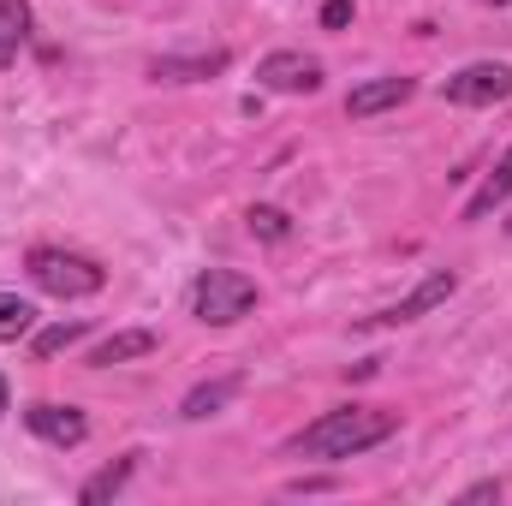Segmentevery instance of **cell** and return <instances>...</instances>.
Listing matches in <instances>:
<instances>
[{"instance_id": "13", "label": "cell", "mask_w": 512, "mask_h": 506, "mask_svg": "<svg viewBox=\"0 0 512 506\" xmlns=\"http://www.w3.org/2000/svg\"><path fill=\"white\" fill-rule=\"evenodd\" d=\"M36 334V304L18 292H0V346H18Z\"/></svg>"}, {"instance_id": "10", "label": "cell", "mask_w": 512, "mask_h": 506, "mask_svg": "<svg viewBox=\"0 0 512 506\" xmlns=\"http://www.w3.org/2000/svg\"><path fill=\"white\" fill-rule=\"evenodd\" d=\"M149 352H155V334H149V328H126V334L102 340V346L90 352V364H96V370H114V364H131V358H149Z\"/></svg>"}, {"instance_id": "12", "label": "cell", "mask_w": 512, "mask_h": 506, "mask_svg": "<svg viewBox=\"0 0 512 506\" xmlns=\"http://www.w3.org/2000/svg\"><path fill=\"white\" fill-rule=\"evenodd\" d=\"M24 36H30V0H0V66L18 60Z\"/></svg>"}, {"instance_id": "6", "label": "cell", "mask_w": 512, "mask_h": 506, "mask_svg": "<svg viewBox=\"0 0 512 506\" xmlns=\"http://www.w3.org/2000/svg\"><path fill=\"white\" fill-rule=\"evenodd\" d=\"M453 286H459V274H453V268H435V274H429V280H417V286H411V292H405L399 304H387V310H376V322H382V328H399V322H417V316H429L435 304H447V298H453Z\"/></svg>"}, {"instance_id": "2", "label": "cell", "mask_w": 512, "mask_h": 506, "mask_svg": "<svg viewBox=\"0 0 512 506\" xmlns=\"http://www.w3.org/2000/svg\"><path fill=\"white\" fill-rule=\"evenodd\" d=\"M256 310V280L233 274V268H203L191 286V316L203 328H233Z\"/></svg>"}, {"instance_id": "20", "label": "cell", "mask_w": 512, "mask_h": 506, "mask_svg": "<svg viewBox=\"0 0 512 506\" xmlns=\"http://www.w3.org/2000/svg\"><path fill=\"white\" fill-rule=\"evenodd\" d=\"M322 489H334V483H328V477H298V483H292V495H322Z\"/></svg>"}, {"instance_id": "5", "label": "cell", "mask_w": 512, "mask_h": 506, "mask_svg": "<svg viewBox=\"0 0 512 506\" xmlns=\"http://www.w3.org/2000/svg\"><path fill=\"white\" fill-rule=\"evenodd\" d=\"M256 84L274 90V96H310V90H322V60L304 54V48L262 54V60H256Z\"/></svg>"}, {"instance_id": "11", "label": "cell", "mask_w": 512, "mask_h": 506, "mask_svg": "<svg viewBox=\"0 0 512 506\" xmlns=\"http://www.w3.org/2000/svg\"><path fill=\"white\" fill-rule=\"evenodd\" d=\"M507 197H512V149L501 155V161H495V173L483 179V191H477V197L465 203V221H483V215H495V209H501Z\"/></svg>"}, {"instance_id": "4", "label": "cell", "mask_w": 512, "mask_h": 506, "mask_svg": "<svg viewBox=\"0 0 512 506\" xmlns=\"http://www.w3.org/2000/svg\"><path fill=\"white\" fill-rule=\"evenodd\" d=\"M441 96H447L453 108H495V102L512 96V66H501V60H477V66L453 72V78L441 84Z\"/></svg>"}, {"instance_id": "3", "label": "cell", "mask_w": 512, "mask_h": 506, "mask_svg": "<svg viewBox=\"0 0 512 506\" xmlns=\"http://www.w3.org/2000/svg\"><path fill=\"white\" fill-rule=\"evenodd\" d=\"M24 274H30L42 292H54V298H90V292L108 286V274H102L96 256L54 251V245H36V251L24 256Z\"/></svg>"}, {"instance_id": "23", "label": "cell", "mask_w": 512, "mask_h": 506, "mask_svg": "<svg viewBox=\"0 0 512 506\" xmlns=\"http://www.w3.org/2000/svg\"><path fill=\"white\" fill-rule=\"evenodd\" d=\"M507 233H512V215H507Z\"/></svg>"}, {"instance_id": "17", "label": "cell", "mask_w": 512, "mask_h": 506, "mask_svg": "<svg viewBox=\"0 0 512 506\" xmlns=\"http://www.w3.org/2000/svg\"><path fill=\"white\" fill-rule=\"evenodd\" d=\"M78 340H84V316H78V322H54V328H42L30 346H36V358H54V352L78 346Z\"/></svg>"}, {"instance_id": "7", "label": "cell", "mask_w": 512, "mask_h": 506, "mask_svg": "<svg viewBox=\"0 0 512 506\" xmlns=\"http://www.w3.org/2000/svg\"><path fill=\"white\" fill-rule=\"evenodd\" d=\"M24 423H30V435H42L48 447H78V441L90 435V417H84L78 405H54V399H36V405L24 411Z\"/></svg>"}, {"instance_id": "8", "label": "cell", "mask_w": 512, "mask_h": 506, "mask_svg": "<svg viewBox=\"0 0 512 506\" xmlns=\"http://www.w3.org/2000/svg\"><path fill=\"white\" fill-rule=\"evenodd\" d=\"M215 72H227V48H209V54H161L149 66L155 84H203Z\"/></svg>"}, {"instance_id": "21", "label": "cell", "mask_w": 512, "mask_h": 506, "mask_svg": "<svg viewBox=\"0 0 512 506\" xmlns=\"http://www.w3.org/2000/svg\"><path fill=\"white\" fill-rule=\"evenodd\" d=\"M0 417H6V381H0Z\"/></svg>"}, {"instance_id": "9", "label": "cell", "mask_w": 512, "mask_h": 506, "mask_svg": "<svg viewBox=\"0 0 512 506\" xmlns=\"http://www.w3.org/2000/svg\"><path fill=\"white\" fill-rule=\"evenodd\" d=\"M411 90H417V84L399 78V72H393V78H370V84H358V90L346 96V114H352V120H376V114H387V108L411 102Z\"/></svg>"}, {"instance_id": "22", "label": "cell", "mask_w": 512, "mask_h": 506, "mask_svg": "<svg viewBox=\"0 0 512 506\" xmlns=\"http://www.w3.org/2000/svg\"><path fill=\"white\" fill-rule=\"evenodd\" d=\"M489 6H507V0H489Z\"/></svg>"}, {"instance_id": "15", "label": "cell", "mask_w": 512, "mask_h": 506, "mask_svg": "<svg viewBox=\"0 0 512 506\" xmlns=\"http://www.w3.org/2000/svg\"><path fill=\"white\" fill-rule=\"evenodd\" d=\"M126 483H131V459H114V465H102V471L78 489V501H84V506H102V501H114Z\"/></svg>"}, {"instance_id": "14", "label": "cell", "mask_w": 512, "mask_h": 506, "mask_svg": "<svg viewBox=\"0 0 512 506\" xmlns=\"http://www.w3.org/2000/svg\"><path fill=\"white\" fill-rule=\"evenodd\" d=\"M233 393H239V376L203 381V387H191V393H185V417H191V423H203V417H215V411H221Z\"/></svg>"}, {"instance_id": "1", "label": "cell", "mask_w": 512, "mask_h": 506, "mask_svg": "<svg viewBox=\"0 0 512 506\" xmlns=\"http://www.w3.org/2000/svg\"><path fill=\"white\" fill-rule=\"evenodd\" d=\"M393 429H399V417L382 411V405H340V411H322V417L292 441V453H298V459H352V453H364V447H382Z\"/></svg>"}, {"instance_id": "18", "label": "cell", "mask_w": 512, "mask_h": 506, "mask_svg": "<svg viewBox=\"0 0 512 506\" xmlns=\"http://www.w3.org/2000/svg\"><path fill=\"white\" fill-rule=\"evenodd\" d=\"M322 24H328V30H346V24H352V0H328V6H322Z\"/></svg>"}, {"instance_id": "16", "label": "cell", "mask_w": 512, "mask_h": 506, "mask_svg": "<svg viewBox=\"0 0 512 506\" xmlns=\"http://www.w3.org/2000/svg\"><path fill=\"white\" fill-rule=\"evenodd\" d=\"M245 227H251V239H262V245L292 239V221H286V209H274V203H256L251 215H245Z\"/></svg>"}, {"instance_id": "19", "label": "cell", "mask_w": 512, "mask_h": 506, "mask_svg": "<svg viewBox=\"0 0 512 506\" xmlns=\"http://www.w3.org/2000/svg\"><path fill=\"white\" fill-rule=\"evenodd\" d=\"M459 501H465V506H471V501H501V483H471Z\"/></svg>"}]
</instances>
